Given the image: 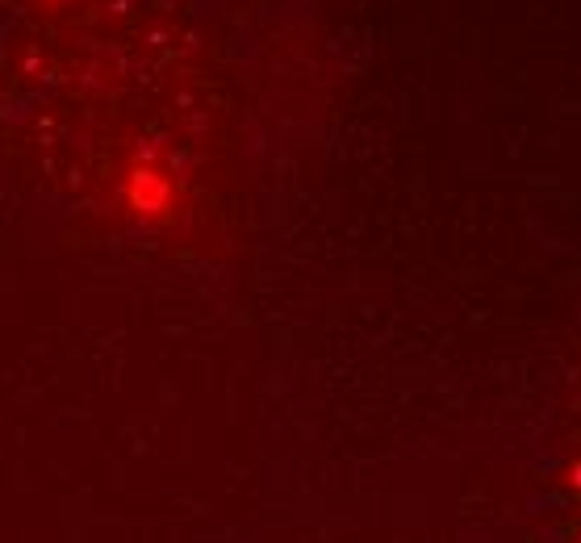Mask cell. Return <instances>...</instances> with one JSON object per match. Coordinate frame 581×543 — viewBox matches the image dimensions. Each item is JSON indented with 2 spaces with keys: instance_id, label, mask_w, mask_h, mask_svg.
Returning <instances> with one entry per match:
<instances>
[{
  "instance_id": "obj_1",
  "label": "cell",
  "mask_w": 581,
  "mask_h": 543,
  "mask_svg": "<svg viewBox=\"0 0 581 543\" xmlns=\"http://www.w3.org/2000/svg\"><path fill=\"white\" fill-rule=\"evenodd\" d=\"M130 201L138 205V209H164L168 205V184L159 180V176H151V172H138L134 180H130Z\"/></svg>"
},
{
  "instance_id": "obj_2",
  "label": "cell",
  "mask_w": 581,
  "mask_h": 543,
  "mask_svg": "<svg viewBox=\"0 0 581 543\" xmlns=\"http://www.w3.org/2000/svg\"><path fill=\"white\" fill-rule=\"evenodd\" d=\"M573 485H581V468H573Z\"/></svg>"
}]
</instances>
